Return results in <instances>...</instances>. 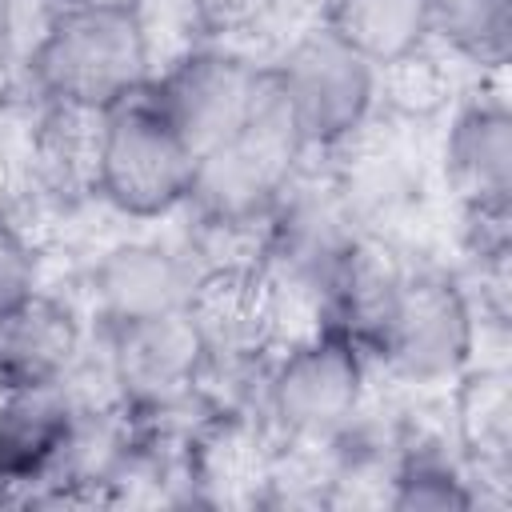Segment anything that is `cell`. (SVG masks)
I'll list each match as a JSON object with an SVG mask.
<instances>
[{
    "mask_svg": "<svg viewBox=\"0 0 512 512\" xmlns=\"http://www.w3.org/2000/svg\"><path fill=\"white\" fill-rule=\"evenodd\" d=\"M392 508H416V512H460L476 504V492L468 488V476L448 464L444 456H404L392 472Z\"/></svg>",
    "mask_w": 512,
    "mask_h": 512,
    "instance_id": "e0dca14e",
    "label": "cell"
},
{
    "mask_svg": "<svg viewBox=\"0 0 512 512\" xmlns=\"http://www.w3.org/2000/svg\"><path fill=\"white\" fill-rule=\"evenodd\" d=\"M80 356L76 316L40 288L0 312V392L48 388Z\"/></svg>",
    "mask_w": 512,
    "mask_h": 512,
    "instance_id": "7c38bea8",
    "label": "cell"
},
{
    "mask_svg": "<svg viewBox=\"0 0 512 512\" xmlns=\"http://www.w3.org/2000/svg\"><path fill=\"white\" fill-rule=\"evenodd\" d=\"M264 88V68L228 48H196L180 56L156 84H148L160 112L184 136L200 160L224 144L256 108Z\"/></svg>",
    "mask_w": 512,
    "mask_h": 512,
    "instance_id": "52a82bcc",
    "label": "cell"
},
{
    "mask_svg": "<svg viewBox=\"0 0 512 512\" xmlns=\"http://www.w3.org/2000/svg\"><path fill=\"white\" fill-rule=\"evenodd\" d=\"M4 4H8V0H0V8H4Z\"/></svg>",
    "mask_w": 512,
    "mask_h": 512,
    "instance_id": "44dd1931",
    "label": "cell"
},
{
    "mask_svg": "<svg viewBox=\"0 0 512 512\" xmlns=\"http://www.w3.org/2000/svg\"><path fill=\"white\" fill-rule=\"evenodd\" d=\"M100 132H104L100 108L48 100V112L40 116V128L32 140V156L40 164V176L60 192L96 188Z\"/></svg>",
    "mask_w": 512,
    "mask_h": 512,
    "instance_id": "9a60e30c",
    "label": "cell"
},
{
    "mask_svg": "<svg viewBox=\"0 0 512 512\" xmlns=\"http://www.w3.org/2000/svg\"><path fill=\"white\" fill-rule=\"evenodd\" d=\"M304 152L308 144L300 140V128L264 68V88L248 120L224 144L196 160L188 204H196L204 224L268 220V208L300 172Z\"/></svg>",
    "mask_w": 512,
    "mask_h": 512,
    "instance_id": "7a4b0ae2",
    "label": "cell"
},
{
    "mask_svg": "<svg viewBox=\"0 0 512 512\" xmlns=\"http://www.w3.org/2000/svg\"><path fill=\"white\" fill-rule=\"evenodd\" d=\"M104 332H108V376L128 404L140 408L176 404L200 384L208 368L204 340L188 308L112 320L104 324Z\"/></svg>",
    "mask_w": 512,
    "mask_h": 512,
    "instance_id": "ba28073f",
    "label": "cell"
},
{
    "mask_svg": "<svg viewBox=\"0 0 512 512\" xmlns=\"http://www.w3.org/2000/svg\"><path fill=\"white\" fill-rule=\"evenodd\" d=\"M368 344L412 384L456 380L476 348V308L452 276L404 268Z\"/></svg>",
    "mask_w": 512,
    "mask_h": 512,
    "instance_id": "5b68a950",
    "label": "cell"
},
{
    "mask_svg": "<svg viewBox=\"0 0 512 512\" xmlns=\"http://www.w3.org/2000/svg\"><path fill=\"white\" fill-rule=\"evenodd\" d=\"M456 436L484 480H504L512 468V392L504 368H480L456 376Z\"/></svg>",
    "mask_w": 512,
    "mask_h": 512,
    "instance_id": "4fadbf2b",
    "label": "cell"
},
{
    "mask_svg": "<svg viewBox=\"0 0 512 512\" xmlns=\"http://www.w3.org/2000/svg\"><path fill=\"white\" fill-rule=\"evenodd\" d=\"M188 316L204 340L208 364H244L276 340L284 312L260 264H220L200 268Z\"/></svg>",
    "mask_w": 512,
    "mask_h": 512,
    "instance_id": "9c48e42d",
    "label": "cell"
},
{
    "mask_svg": "<svg viewBox=\"0 0 512 512\" xmlns=\"http://www.w3.org/2000/svg\"><path fill=\"white\" fill-rule=\"evenodd\" d=\"M428 36L480 68H504L512 48V0H428Z\"/></svg>",
    "mask_w": 512,
    "mask_h": 512,
    "instance_id": "2e32d148",
    "label": "cell"
},
{
    "mask_svg": "<svg viewBox=\"0 0 512 512\" xmlns=\"http://www.w3.org/2000/svg\"><path fill=\"white\" fill-rule=\"evenodd\" d=\"M148 28L128 0H84L56 12L32 48V80L44 100L112 108L148 88Z\"/></svg>",
    "mask_w": 512,
    "mask_h": 512,
    "instance_id": "6da1fadb",
    "label": "cell"
},
{
    "mask_svg": "<svg viewBox=\"0 0 512 512\" xmlns=\"http://www.w3.org/2000/svg\"><path fill=\"white\" fill-rule=\"evenodd\" d=\"M200 268L184 260L172 248L132 240L108 248L96 268H92V296L104 316L112 320H136V316H156V312H176L188 308L192 284Z\"/></svg>",
    "mask_w": 512,
    "mask_h": 512,
    "instance_id": "30bf717a",
    "label": "cell"
},
{
    "mask_svg": "<svg viewBox=\"0 0 512 512\" xmlns=\"http://www.w3.org/2000/svg\"><path fill=\"white\" fill-rule=\"evenodd\" d=\"M196 24L212 36H240L248 28H256L272 8L276 0H188Z\"/></svg>",
    "mask_w": 512,
    "mask_h": 512,
    "instance_id": "d6986e66",
    "label": "cell"
},
{
    "mask_svg": "<svg viewBox=\"0 0 512 512\" xmlns=\"http://www.w3.org/2000/svg\"><path fill=\"white\" fill-rule=\"evenodd\" d=\"M16 60V20H12V0L0 8V76Z\"/></svg>",
    "mask_w": 512,
    "mask_h": 512,
    "instance_id": "ffe728a7",
    "label": "cell"
},
{
    "mask_svg": "<svg viewBox=\"0 0 512 512\" xmlns=\"http://www.w3.org/2000/svg\"><path fill=\"white\" fill-rule=\"evenodd\" d=\"M360 396V344L340 328H324L300 340L272 364L264 380L268 412L288 436L300 440H336L340 432H348L352 416L360 412Z\"/></svg>",
    "mask_w": 512,
    "mask_h": 512,
    "instance_id": "8992f818",
    "label": "cell"
},
{
    "mask_svg": "<svg viewBox=\"0 0 512 512\" xmlns=\"http://www.w3.org/2000/svg\"><path fill=\"white\" fill-rule=\"evenodd\" d=\"M324 24L384 68L428 40V0H328Z\"/></svg>",
    "mask_w": 512,
    "mask_h": 512,
    "instance_id": "5bb4252c",
    "label": "cell"
},
{
    "mask_svg": "<svg viewBox=\"0 0 512 512\" xmlns=\"http://www.w3.org/2000/svg\"><path fill=\"white\" fill-rule=\"evenodd\" d=\"M444 172L464 212H508L512 116L500 100H476L460 108L444 140Z\"/></svg>",
    "mask_w": 512,
    "mask_h": 512,
    "instance_id": "8fae6325",
    "label": "cell"
},
{
    "mask_svg": "<svg viewBox=\"0 0 512 512\" xmlns=\"http://www.w3.org/2000/svg\"><path fill=\"white\" fill-rule=\"evenodd\" d=\"M268 76L308 148L352 140V132L364 128L380 84V68L328 24L300 32L280 60L268 64Z\"/></svg>",
    "mask_w": 512,
    "mask_h": 512,
    "instance_id": "277c9868",
    "label": "cell"
},
{
    "mask_svg": "<svg viewBox=\"0 0 512 512\" xmlns=\"http://www.w3.org/2000/svg\"><path fill=\"white\" fill-rule=\"evenodd\" d=\"M196 156L148 88L104 108L96 192L128 216H160L188 200Z\"/></svg>",
    "mask_w": 512,
    "mask_h": 512,
    "instance_id": "3957f363",
    "label": "cell"
},
{
    "mask_svg": "<svg viewBox=\"0 0 512 512\" xmlns=\"http://www.w3.org/2000/svg\"><path fill=\"white\" fill-rule=\"evenodd\" d=\"M36 292V252L16 224L0 216V312Z\"/></svg>",
    "mask_w": 512,
    "mask_h": 512,
    "instance_id": "ac0fdd59",
    "label": "cell"
}]
</instances>
